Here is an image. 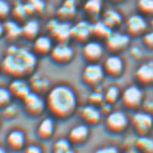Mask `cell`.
Listing matches in <instances>:
<instances>
[{
    "label": "cell",
    "mask_w": 153,
    "mask_h": 153,
    "mask_svg": "<svg viewBox=\"0 0 153 153\" xmlns=\"http://www.w3.org/2000/svg\"><path fill=\"white\" fill-rule=\"evenodd\" d=\"M54 131V122L51 118H45L38 126V134L41 137H49Z\"/></svg>",
    "instance_id": "484cf974"
},
{
    "label": "cell",
    "mask_w": 153,
    "mask_h": 153,
    "mask_svg": "<svg viewBox=\"0 0 153 153\" xmlns=\"http://www.w3.org/2000/svg\"><path fill=\"white\" fill-rule=\"evenodd\" d=\"M4 24V36L9 40H16L17 38L22 37V26L19 24V22L10 19L3 22Z\"/></svg>",
    "instance_id": "2e32d148"
},
{
    "label": "cell",
    "mask_w": 153,
    "mask_h": 153,
    "mask_svg": "<svg viewBox=\"0 0 153 153\" xmlns=\"http://www.w3.org/2000/svg\"><path fill=\"white\" fill-rule=\"evenodd\" d=\"M105 70L110 74H119L123 70V62L118 55H111L105 62Z\"/></svg>",
    "instance_id": "ac0fdd59"
},
{
    "label": "cell",
    "mask_w": 153,
    "mask_h": 153,
    "mask_svg": "<svg viewBox=\"0 0 153 153\" xmlns=\"http://www.w3.org/2000/svg\"><path fill=\"white\" fill-rule=\"evenodd\" d=\"M146 28H147L146 19H143V16L138 15V14L131 15L126 22V30L127 33L133 36L141 35L146 30Z\"/></svg>",
    "instance_id": "8fae6325"
},
{
    "label": "cell",
    "mask_w": 153,
    "mask_h": 153,
    "mask_svg": "<svg viewBox=\"0 0 153 153\" xmlns=\"http://www.w3.org/2000/svg\"><path fill=\"white\" fill-rule=\"evenodd\" d=\"M119 88H115V86H111V88H108V91H107L106 93V99L108 101H110V102H112V101H114L115 99L119 97Z\"/></svg>",
    "instance_id": "e575fe53"
},
{
    "label": "cell",
    "mask_w": 153,
    "mask_h": 153,
    "mask_svg": "<svg viewBox=\"0 0 153 153\" xmlns=\"http://www.w3.org/2000/svg\"><path fill=\"white\" fill-rule=\"evenodd\" d=\"M11 97L12 95L9 88H0V107H6L8 104H10Z\"/></svg>",
    "instance_id": "d6a6232c"
},
{
    "label": "cell",
    "mask_w": 153,
    "mask_h": 153,
    "mask_svg": "<svg viewBox=\"0 0 153 153\" xmlns=\"http://www.w3.org/2000/svg\"><path fill=\"white\" fill-rule=\"evenodd\" d=\"M104 98V96L101 93H98V92H95V93H92L90 96V99L94 102H100Z\"/></svg>",
    "instance_id": "74e56055"
},
{
    "label": "cell",
    "mask_w": 153,
    "mask_h": 153,
    "mask_svg": "<svg viewBox=\"0 0 153 153\" xmlns=\"http://www.w3.org/2000/svg\"><path fill=\"white\" fill-rule=\"evenodd\" d=\"M101 21L109 28L113 29V28L119 26L122 23V16H121V14L118 11H115L113 9H109V10H106L104 12Z\"/></svg>",
    "instance_id": "d6986e66"
},
{
    "label": "cell",
    "mask_w": 153,
    "mask_h": 153,
    "mask_svg": "<svg viewBox=\"0 0 153 153\" xmlns=\"http://www.w3.org/2000/svg\"><path fill=\"white\" fill-rule=\"evenodd\" d=\"M133 122L135 125L141 131H147L148 128H150L151 125L153 123L152 117L148 113H143V112H139L133 117Z\"/></svg>",
    "instance_id": "ffe728a7"
},
{
    "label": "cell",
    "mask_w": 153,
    "mask_h": 153,
    "mask_svg": "<svg viewBox=\"0 0 153 153\" xmlns=\"http://www.w3.org/2000/svg\"><path fill=\"white\" fill-rule=\"evenodd\" d=\"M104 74V68L100 65L91 63L83 70V79H84L85 82L95 84V83H98L102 79Z\"/></svg>",
    "instance_id": "9c48e42d"
},
{
    "label": "cell",
    "mask_w": 153,
    "mask_h": 153,
    "mask_svg": "<svg viewBox=\"0 0 153 153\" xmlns=\"http://www.w3.org/2000/svg\"><path fill=\"white\" fill-rule=\"evenodd\" d=\"M82 53L86 59L94 63L101 57L104 53V48L98 41H86L83 47Z\"/></svg>",
    "instance_id": "30bf717a"
},
{
    "label": "cell",
    "mask_w": 153,
    "mask_h": 153,
    "mask_svg": "<svg viewBox=\"0 0 153 153\" xmlns=\"http://www.w3.org/2000/svg\"><path fill=\"white\" fill-rule=\"evenodd\" d=\"M82 117L88 121V122H97L100 118V113L98 109L94 106H86L82 109Z\"/></svg>",
    "instance_id": "83f0119b"
},
{
    "label": "cell",
    "mask_w": 153,
    "mask_h": 153,
    "mask_svg": "<svg viewBox=\"0 0 153 153\" xmlns=\"http://www.w3.org/2000/svg\"><path fill=\"white\" fill-rule=\"evenodd\" d=\"M11 15L13 17L14 21L19 22V21H26L27 19H29V13H28L25 2H16L12 7L11 10Z\"/></svg>",
    "instance_id": "44dd1931"
},
{
    "label": "cell",
    "mask_w": 153,
    "mask_h": 153,
    "mask_svg": "<svg viewBox=\"0 0 153 153\" xmlns=\"http://www.w3.org/2000/svg\"><path fill=\"white\" fill-rule=\"evenodd\" d=\"M111 31V28L108 27L102 21L95 23V24H92V35L99 39H105L106 40L107 37L110 35Z\"/></svg>",
    "instance_id": "7402d4cb"
},
{
    "label": "cell",
    "mask_w": 153,
    "mask_h": 153,
    "mask_svg": "<svg viewBox=\"0 0 153 153\" xmlns=\"http://www.w3.org/2000/svg\"><path fill=\"white\" fill-rule=\"evenodd\" d=\"M76 2H72V1H69V0H64L63 4L57 10L58 19L68 22L69 19H72L76 12Z\"/></svg>",
    "instance_id": "5bb4252c"
},
{
    "label": "cell",
    "mask_w": 153,
    "mask_h": 153,
    "mask_svg": "<svg viewBox=\"0 0 153 153\" xmlns=\"http://www.w3.org/2000/svg\"><path fill=\"white\" fill-rule=\"evenodd\" d=\"M138 145L147 151H153V139L148 137H142L138 139Z\"/></svg>",
    "instance_id": "836d02e7"
},
{
    "label": "cell",
    "mask_w": 153,
    "mask_h": 153,
    "mask_svg": "<svg viewBox=\"0 0 153 153\" xmlns=\"http://www.w3.org/2000/svg\"><path fill=\"white\" fill-rule=\"evenodd\" d=\"M67 148H70L69 142L66 139H59L56 141V143L54 145L55 150H62V149H67Z\"/></svg>",
    "instance_id": "d590c367"
},
{
    "label": "cell",
    "mask_w": 153,
    "mask_h": 153,
    "mask_svg": "<svg viewBox=\"0 0 153 153\" xmlns=\"http://www.w3.org/2000/svg\"><path fill=\"white\" fill-rule=\"evenodd\" d=\"M30 88L35 90L36 92H40V91H44L49 86V81L45 76H40V74H36L33 76V79L30 81Z\"/></svg>",
    "instance_id": "4316f807"
},
{
    "label": "cell",
    "mask_w": 153,
    "mask_h": 153,
    "mask_svg": "<svg viewBox=\"0 0 153 153\" xmlns=\"http://www.w3.org/2000/svg\"><path fill=\"white\" fill-rule=\"evenodd\" d=\"M29 16L33 14H40L45 10V2L44 0H27L25 2Z\"/></svg>",
    "instance_id": "603a6c76"
},
{
    "label": "cell",
    "mask_w": 153,
    "mask_h": 153,
    "mask_svg": "<svg viewBox=\"0 0 153 153\" xmlns=\"http://www.w3.org/2000/svg\"><path fill=\"white\" fill-rule=\"evenodd\" d=\"M4 114H6L7 117H9V118H12V117H14V115L16 114V109H15V106H13V105H10V104L7 105L6 108H4Z\"/></svg>",
    "instance_id": "8d00e7d4"
},
{
    "label": "cell",
    "mask_w": 153,
    "mask_h": 153,
    "mask_svg": "<svg viewBox=\"0 0 153 153\" xmlns=\"http://www.w3.org/2000/svg\"><path fill=\"white\" fill-rule=\"evenodd\" d=\"M9 91L12 96H15L21 99H24L31 92L30 85L22 78H15L9 85Z\"/></svg>",
    "instance_id": "7c38bea8"
},
{
    "label": "cell",
    "mask_w": 153,
    "mask_h": 153,
    "mask_svg": "<svg viewBox=\"0 0 153 153\" xmlns=\"http://www.w3.org/2000/svg\"><path fill=\"white\" fill-rule=\"evenodd\" d=\"M11 10L12 6L8 0H0V21H3L11 15Z\"/></svg>",
    "instance_id": "1f68e13d"
},
{
    "label": "cell",
    "mask_w": 153,
    "mask_h": 153,
    "mask_svg": "<svg viewBox=\"0 0 153 153\" xmlns=\"http://www.w3.org/2000/svg\"><path fill=\"white\" fill-rule=\"evenodd\" d=\"M76 95L70 88L57 85L50 91L47 104L52 113L58 117H66L74 111L76 107Z\"/></svg>",
    "instance_id": "7a4b0ae2"
},
{
    "label": "cell",
    "mask_w": 153,
    "mask_h": 153,
    "mask_svg": "<svg viewBox=\"0 0 153 153\" xmlns=\"http://www.w3.org/2000/svg\"><path fill=\"white\" fill-rule=\"evenodd\" d=\"M127 123L126 115L121 111H114L110 113L107 118V125L111 129H122Z\"/></svg>",
    "instance_id": "9a60e30c"
},
{
    "label": "cell",
    "mask_w": 153,
    "mask_h": 153,
    "mask_svg": "<svg viewBox=\"0 0 153 153\" xmlns=\"http://www.w3.org/2000/svg\"><path fill=\"white\" fill-rule=\"evenodd\" d=\"M40 25L39 22L35 19H27L24 25H22V37L27 40H33L39 36Z\"/></svg>",
    "instance_id": "4fadbf2b"
},
{
    "label": "cell",
    "mask_w": 153,
    "mask_h": 153,
    "mask_svg": "<svg viewBox=\"0 0 153 153\" xmlns=\"http://www.w3.org/2000/svg\"><path fill=\"white\" fill-rule=\"evenodd\" d=\"M113 1H120V0H113Z\"/></svg>",
    "instance_id": "bcb514c9"
},
{
    "label": "cell",
    "mask_w": 153,
    "mask_h": 153,
    "mask_svg": "<svg viewBox=\"0 0 153 153\" xmlns=\"http://www.w3.org/2000/svg\"><path fill=\"white\" fill-rule=\"evenodd\" d=\"M96 153H118V150L114 147H106L98 149L96 151Z\"/></svg>",
    "instance_id": "f35d334b"
},
{
    "label": "cell",
    "mask_w": 153,
    "mask_h": 153,
    "mask_svg": "<svg viewBox=\"0 0 153 153\" xmlns=\"http://www.w3.org/2000/svg\"><path fill=\"white\" fill-rule=\"evenodd\" d=\"M55 153H74V151L70 148H67V149H62V150H55Z\"/></svg>",
    "instance_id": "60d3db41"
},
{
    "label": "cell",
    "mask_w": 153,
    "mask_h": 153,
    "mask_svg": "<svg viewBox=\"0 0 153 153\" xmlns=\"http://www.w3.org/2000/svg\"><path fill=\"white\" fill-rule=\"evenodd\" d=\"M88 134V128L85 125H78L71 129L70 131V138L76 141H80L86 138Z\"/></svg>",
    "instance_id": "f546056e"
},
{
    "label": "cell",
    "mask_w": 153,
    "mask_h": 153,
    "mask_svg": "<svg viewBox=\"0 0 153 153\" xmlns=\"http://www.w3.org/2000/svg\"><path fill=\"white\" fill-rule=\"evenodd\" d=\"M37 55L24 47L12 44L7 49L1 62V68L6 74L15 78L30 74L37 66Z\"/></svg>",
    "instance_id": "6da1fadb"
},
{
    "label": "cell",
    "mask_w": 153,
    "mask_h": 153,
    "mask_svg": "<svg viewBox=\"0 0 153 153\" xmlns=\"http://www.w3.org/2000/svg\"><path fill=\"white\" fill-rule=\"evenodd\" d=\"M47 29L50 37L56 42H67L71 38V26L68 22L53 19L48 23Z\"/></svg>",
    "instance_id": "3957f363"
},
{
    "label": "cell",
    "mask_w": 153,
    "mask_h": 153,
    "mask_svg": "<svg viewBox=\"0 0 153 153\" xmlns=\"http://www.w3.org/2000/svg\"><path fill=\"white\" fill-rule=\"evenodd\" d=\"M138 79L143 82H151L153 81V66L151 64H143L137 70Z\"/></svg>",
    "instance_id": "cb8c5ba5"
},
{
    "label": "cell",
    "mask_w": 153,
    "mask_h": 153,
    "mask_svg": "<svg viewBox=\"0 0 153 153\" xmlns=\"http://www.w3.org/2000/svg\"><path fill=\"white\" fill-rule=\"evenodd\" d=\"M127 153H138L137 151H134V150H131V151H128Z\"/></svg>",
    "instance_id": "ee69618b"
},
{
    "label": "cell",
    "mask_w": 153,
    "mask_h": 153,
    "mask_svg": "<svg viewBox=\"0 0 153 153\" xmlns=\"http://www.w3.org/2000/svg\"><path fill=\"white\" fill-rule=\"evenodd\" d=\"M129 38L125 33L111 31L106 39V45L111 52H119L128 45Z\"/></svg>",
    "instance_id": "5b68a950"
},
{
    "label": "cell",
    "mask_w": 153,
    "mask_h": 153,
    "mask_svg": "<svg viewBox=\"0 0 153 153\" xmlns=\"http://www.w3.org/2000/svg\"><path fill=\"white\" fill-rule=\"evenodd\" d=\"M4 36V24L2 21H0V38H2Z\"/></svg>",
    "instance_id": "b9f144b4"
},
{
    "label": "cell",
    "mask_w": 153,
    "mask_h": 153,
    "mask_svg": "<svg viewBox=\"0 0 153 153\" xmlns=\"http://www.w3.org/2000/svg\"><path fill=\"white\" fill-rule=\"evenodd\" d=\"M92 36V24L86 21H80L71 26V38L78 42H86Z\"/></svg>",
    "instance_id": "8992f818"
},
{
    "label": "cell",
    "mask_w": 153,
    "mask_h": 153,
    "mask_svg": "<svg viewBox=\"0 0 153 153\" xmlns=\"http://www.w3.org/2000/svg\"><path fill=\"white\" fill-rule=\"evenodd\" d=\"M50 55L54 62L58 64L68 63L74 57V50L67 42H57L54 44L50 52Z\"/></svg>",
    "instance_id": "277c9868"
},
{
    "label": "cell",
    "mask_w": 153,
    "mask_h": 153,
    "mask_svg": "<svg viewBox=\"0 0 153 153\" xmlns=\"http://www.w3.org/2000/svg\"><path fill=\"white\" fill-rule=\"evenodd\" d=\"M24 105L26 111L31 113V114H37L43 110L44 108V100L39 96L36 92H30L24 99Z\"/></svg>",
    "instance_id": "52a82bcc"
},
{
    "label": "cell",
    "mask_w": 153,
    "mask_h": 153,
    "mask_svg": "<svg viewBox=\"0 0 153 153\" xmlns=\"http://www.w3.org/2000/svg\"><path fill=\"white\" fill-rule=\"evenodd\" d=\"M53 39L47 35H39L33 39V51L35 54L39 55H47L50 54L51 50L53 48Z\"/></svg>",
    "instance_id": "ba28073f"
},
{
    "label": "cell",
    "mask_w": 153,
    "mask_h": 153,
    "mask_svg": "<svg viewBox=\"0 0 153 153\" xmlns=\"http://www.w3.org/2000/svg\"><path fill=\"white\" fill-rule=\"evenodd\" d=\"M142 93L137 86H129L123 94V99L128 106H137L141 100Z\"/></svg>",
    "instance_id": "e0dca14e"
},
{
    "label": "cell",
    "mask_w": 153,
    "mask_h": 153,
    "mask_svg": "<svg viewBox=\"0 0 153 153\" xmlns=\"http://www.w3.org/2000/svg\"><path fill=\"white\" fill-rule=\"evenodd\" d=\"M101 0H86L84 3V11L90 16H97L101 11Z\"/></svg>",
    "instance_id": "d4e9b609"
},
{
    "label": "cell",
    "mask_w": 153,
    "mask_h": 153,
    "mask_svg": "<svg viewBox=\"0 0 153 153\" xmlns=\"http://www.w3.org/2000/svg\"><path fill=\"white\" fill-rule=\"evenodd\" d=\"M69 1H72V2H78V1H79V0H69Z\"/></svg>",
    "instance_id": "f6af8a7d"
},
{
    "label": "cell",
    "mask_w": 153,
    "mask_h": 153,
    "mask_svg": "<svg viewBox=\"0 0 153 153\" xmlns=\"http://www.w3.org/2000/svg\"><path fill=\"white\" fill-rule=\"evenodd\" d=\"M24 134L21 131H10V134L8 135V142L9 145L13 148H19L22 147L24 143Z\"/></svg>",
    "instance_id": "f1b7e54d"
},
{
    "label": "cell",
    "mask_w": 153,
    "mask_h": 153,
    "mask_svg": "<svg viewBox=\"0 0 153 153\" xmlns=\"http://www.w3.org/2000/svg\"><path fill=\"white\" fill-rule=\"evenodd\" d=\"M0 153H6V151H4V149L2 147H0Z\"/></svg>",
    "instance_id": "7bdbcfd3"
},
{
    "label": "cell",
    "mask_w": 153,
    "mask_h": 153,
    "mask_svg": "<svg viewBox=\"0 0 153 153\" xmlns=\"http://www.w3.org/2000/svg\"><path fill=\"white\" fill-rule=\"evenodd\" d=\"M25 153H41V149L39 147H37V146H29V147H27V149H26V151H25Z\"/></svg>",
    "instance_id": "ab89813d"
},
{
    "label": "cell",
    "mask_w": 153,
    "mask_h": 153,
    "mask_svg": "<svg viewBox=\"0 0 153 153\" xmlns=\"http://www.w3.org/2000/svg\"><path fill=\"white\" fill-rule=\"evenodd\" d=\"M137 7L142 14L146 15L153 14V0H138Z\"/></svg>",
    "instance_id": "4dcf8cb0"
}]
</instances>
